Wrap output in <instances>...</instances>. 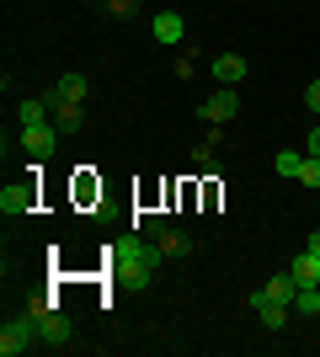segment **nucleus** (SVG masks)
Returning a JSON list of instances; mask_svg holds the SVG:
<instances>
[{
	"label": "nucleus",
	"mask_w": 320,
	"mask_h": 357,
	"mask_svg": "<svg viewBox=\"0 0 320 357\" xmlns=\"http://www.w3.org/2000/svg\"><path fill=\"white\" fill-rule=\"evenodd\" d=\"M155 261H160V251H155V245H144L139 235L112 245V272H118L123 283H150V278H155Z\"/></svg>",
	"instance_id": "f257e3e1"
},
{
	"label": "nucleus",
	"mask_w": 320,
	"mask_h": 357,
	"mask_svg": "<svg viewBox=\"0 0 320 357\" xmlns=\"http://www.w3.org/2000/svg\"><path fill=\"white\" fill-rule=\"evenodd\" d=\"M32 342H43L38 336V314H22V320H6V331H0V357H22Z\"/></svg>",
	"instance_id": "f03ea898"
},
{
	"label": "nucleus",
	"mask_w": 320,
	"mask_h": 357,
	"mask_svg": "<svg viewBox=\"0 0 320 357\" xmlns=\"http://www.w3.org/2000/svg\"><path fill=\"white\" fill-rule=\"evenodd\" d=\"M235 112H241V96H235V86H219L208 102L198 107V118H203V123H213V128H224Z\"/></svg>",
	"instance_id": "7ed1b4c3"
},
{
	"label": "nucleus",
	"mask_w": 320,
	"mask_h": 357,
	"mask_svg": "<svg viewBox=\"0 0 320 357\" xmlns=\"http://www.w3.org/2000/svg\"><path fill=\"white\" fill-rule=\"evenodd\" d=\"M38 208V181H11L6 192H0V213H11V219H22V213Z\"/></svg>",
	"instance_id": "20e7f679"
},
{
	"label": "nucleus",
	"mask_w": 320,
	"mask_h": 357,
	"mask_svg": "<svg viewBox=\"0 0 320 357\" xmlns=\"http://www.w3.org/2000/svg\"><path fill=\"white\" fill-rule=\"evenodd\" d=\"M22 144H27L32 160H48V155H54V144H59V128H54V118L38 123V128H22Z\"/></svg>",
	"instance_id": "39448f33"
},
{
	"label": "nucleus",
	"mask_w": 320,
	"mask_h": 357,
	"mask_svg": "<svg viewBox=\"0 0 320 357\" xmlns=\"http://www.w3.org/2000/svg\"><path fill=\"white\" fill-rule=\"evenodd\" d=\"M144 229L155 235V245H160V256H187V235H176V229H166V219L160 213H150L144 219Z\"/></svg>",
	"instance_id": "423d86ee"
},
{
	"label": "nucleus",
	"mask_w": 320,
	"mask_h": 357,
	"mask_svg": "<svg viewBox=\"0 0 320 357\" xmlns=\"http://www.w3.org/2000/svg\"><path fill=\"white\" fill-rule=\"evenodd\" d=\"M43 96H48V107H54V128H59V134H75L80 123H86L80 118V102H59V86L43 91Z\"/></svg>",
	"instance_id": "0eeeda50"
},
{
	"label": "nucleus",
	"mask_w": 320,
	"mask_h": 357,
	"mask_svg": "<svg viewBox=\"0 0 320 357\" xmlns=\"http://www.w3.org/2000/svg\"><path fill=\"white\" fill-rule=\"evenodd\" d=\"M38 336H43V347H70V320L59 310H43L38 314Z\"/></svg>",
	"instance_id": "6e6552de"
},
{
	"label": "nucleus",
	"mask_w": 320,
	"mask_h": 357,
	"mask_svg": "<svg viewBox=\"0 0 320 357\" xmlns=\"http://www.w3.org/2000/svg\"><path fill=\"white\" fill-rule=\"evenodd\" d=\"M289 272H294V283H299V288H320V256H315V251L294 256Z\"/></svg>",
	"instance_id": "1a4fd4ad"
},
{
	"label": "nucleus",
	"mask_w": 320,
	"mask_h": 357,
	"mask_svg": "<svg viewBox=\"0 0 320 357\" xmlns=\"http://www.w3.org/2000/svg\"><path fill=\"white\" fill-rule=\"evenodd\" d=\"M213 80H219V86H241L245 80V59L241 54H219V59H213Z\"/></svg>",
	"instance_id": "9d476101"
},
{
	"label": "nucleus",
	"mask_w": 320,
	"mask_h": 357,
	"mask_svg": "<svg viewBox=\"0 0 320 357\" xmlns=\"http://www.w3.org/2000/svg\"><path fill=\"white\" fill-rule=\"evenodd\" d=\"M150 32H155V43H182V16L176 11H155Z\"/></svg>",
	"instance_id": "9b49d317"
},
{
	"label": "nucleus",
	"mask_w": 320,
	"mask_h": 357,
	"mask_svg": "<svg viewBox=\"0 0 320 357\" xmlns=\"http://www.w3.org/2000/svg\"><path fill=\"white\" fill-rule=\"evenodd\" d=\"M294 294H299L294 272H277V278H267V288H261V298H273V304H294Z\"/></svg>",
	"instance_id": "f8f14e48"
},
{
	"label": "nucleus",
	"mask_w": 320,
	"mask_h": 357,
	"mask_svg": "<svg viewBox=\"0 0 320 357\" xmlns=\"http://www.w3.org/2000/svg\"><path fill=\"white\" fill-rule=\"evenodd\" d=\"M48 112H54V107H48V96H27V102L16 107L22 128H38V123H48Z\"/></svg>",
	"instance_id": "ddd939ff"
},
{
	"label": "nucleus",
	"mask_w": 320,
	"mask_h": 357,
	"mask_svg": "<svg viewBox=\"0 0 320 357\" xmlns=\"http://www.w3.org/2000/svg\"><path fill=\"white\" fill-rule=\"evenodd\" d=\"M251 310L267 320V331H277L283 320H289V304H273V298H261V294H251Z\"/></svg>",
	"instance_id": "4468645a"
},
{
	"label": "nucleus",
	"mask_w": 320,
	"mask_h": 357,
	"mask_svg": "<svg viewBox=\"0 0 320 357\" xmlns=\"http://www.w3.org/2000/svg\"><path fill=\"white\" fill-rule=\"evenodd\" d=\"M299 165H305L299 149H277V155H273V171H277V176H299Z\"/></svg>",
	"instance_id": "2eb2a0df"
},
{
	"label": "nucleus",
	"mask_w": 320,
	"mask_h": 357,
	"mask_svg": "<svg viewBox=\"0 0 320 357\" xmlns=\"http://www.w3.org/2000/svg\"><path fill=\"white\" fill-rule=\"evenodd\" d=\"M59 102H86V75H75V70L64 75L59 80Z\"/></svg>",
	"instance_id": "dca6fc26"
},
{
	"label": "nucleus",
	"mask_w": 320,
	"mask_h": 357,
	"mask_svg": "<svg viewBox=\"0 0 320 357\" xmlns=\"http://www.w3.org/2000/svg\"><path fill=\"white\" fill-rule=\"evenodd\" d=\"M294 181H305L310 192H320V155H305V165H299V176Z\"/></svg>",
	"instance_id": "f3484780"
},
{
	"label": "nucleus",
	"mask_w": 320,
	"mask_h": 357,
	"mask_svg": "<svg viewBox=\"0 0 320 357\" xmlns=\"http://www.w3.org/2000/svg\"><path fill=\"white\" fill-rule=\"evenodd\" d=\"M305 107H310V112H320V80H310V91H305Z\"/></svg>",
	"instance_id": "a211bd4d"
},
{
	"label": "nucleus",
	"mask_w": 320,
	"mask_h": 357,
	"mask_svg": "<svg viewBox=\"0 0 320 357\" xmlns=\"http://www.w3.org/2000/svg\"><path fill=\"white\" fill-rule=\"evenodd\" d=\"M107 6H112L118 16H128V11H134V0H107Z\"/></svg>",
	"instance_id": "6ab92c4d"
},
{
	"label": "nucleus",
	"mask_w": 320,
	"mask_h": 357,
	"mask_svg": "<svg viewBox=\"0 0 320 357\" xmlns=\"http://www.w3.org/2000/svg\"><path fill=\"white\" fill-rule=\"evenodd\" d=\"M305 251H315V256H320V229H310V245H305Z\"/></svg>",
	"instance_id": "aec40b11"
},
{
	"label": "nucleus",
	"mask_w": 320,
	"mask_h": 357,
	"mask_svg": "<svg viewBox=\"0 0 320 357\" xmlns=\"http://www.w3.org/2000/svg\"><path fill=\"white\" fill-rule=\"evenodd\" d=\"M310 155H320V128H310Z\"/></svg>",
	"instance_id": "412c9836"
},
{
	"label": "nucleus",
	"mask_w": 320,
	"mask_h": 357,
	"mask_svg": "<svg viewBox=\"0 0 320 357\" xmlns=\"http://www.w3.org/2000/svg\"><path fill=\"white\" fill-rule=\"evenodd\" d=\"M315 320H320V304H315Z\"/></svg>",
	"instance_id": "4be33fe9"
}]
</instances>
